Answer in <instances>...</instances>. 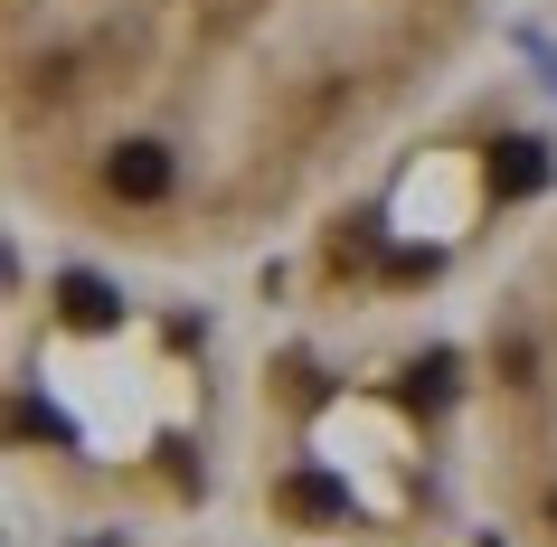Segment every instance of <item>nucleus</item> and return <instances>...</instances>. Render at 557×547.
Instances as JSON below:
<instances>
[{
	"label": "nucleus",
	"instance_id": "nucleus-1",
	"mask_svg": "<svg viewBox=\"0 0 557 547\" xmlns=\"http://www.w3.org/2000/svg\"><path fill=\"white\" fill-rule=\"evenodd\" d=\"M10 217L123 274H236L407 161L492 0H0Z\"/></svg>",
	"mask_w": 557,
	"mask_h": 547
},
{
	"label": "nucleus",
	"instance_id": "nucleus-4",
	"mask_svg": "<svg viewBox=\"0 0 557 547\" xmlns=\"http://www.w3.org/2000/svg\"><path fill=\"white\" fill-rule=\"evenodd\" d=\"M548 20H557V0H548Z\"/></svg>",
	"mask_w": 557,
	"mask_h": 547
},
{
	"label": "nucleus",
	"instance_id": "nucleus-3",
	"mask_svg": "<svg viewBox=\"0 0 557 547\" xmlns=\"http://www.w3.org/2000/svg\"><path fill=\"white\" fill-rule=\"evenodd\" d=\"M133 547H350L322 529H284V519H199V529H151Z\"/></svg>",
	"mask_w": 557,
	"mask_h": 547
},
{
	"label": "nucleus",
	"instance_id": "nucleus-2",
	"mask_svg": "<svg viewBox=\"0 0 557 547\" xmlns=\"http://www.w3.org/2000/svg\"><path fill=\"white\" fill-rule=\"evenodd\" d=\"M463 482L492 547H557V199L529 208L472 293Z\"/></svg>",
	"mask_w": 557,
	"mask_h": 547
}]
</instances>
